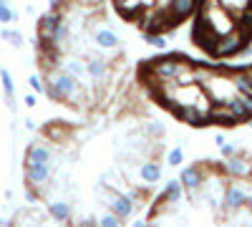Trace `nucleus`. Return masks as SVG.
Segmentation results:
<instances>
[{"mask_svg":"<svg viewBox=\"0 0 252 227\" xmlns=\"http://www.w3.org/2000/svg\"><path fill=\"white\" fill-rule=\"evenodd\" d=\"M46 94L53 98V101H66L71 106H83L89 101L91 91L83 86V81L66 73L63 68H51L48 71V78H46Z\"/></svg>","mask_w":252,"mask_h":227,"instance_id":"nucleus-1","label":"nucleus"},{"mask_svg":"<svg viewBox=\"0 0 252 227\" xmlns=\"http://www.w3.org/2000/svg\"><path fill=\"white\" fill-rule=\"evenodd\" d=\"M245 43H250V35L247 33H242L237 26L232 28V31H227V33H222L220 38H217V43H215V56L217 58H227V56H235V53H240L242 48H245Z\"/></svg>","mask_w":252,"mask_h":227,"instance_id":"nucleus-2","label":"nucleus"},{"mask_svg":"<svg viewBox=\"0 0 252 227\" xmlns=\"http://www.w3.org/2000/svg\"><path fill=\"white\" fill-rule=\"evenodd\" d=\"M192 68V64L184 58H174V56H166V58H159V61H152V76L157 81H166V78H177L182 71Z\"/></svg>","mask_w":252,"mask_h":227,"instance_id":"nucleus-3","label":"nucleus"},{"mask_svg":"<svg viewBox=\"0 0 252 227\" xmlns=\"http://www.w3.org/2000/svg\"><path fill=\"white\" fill-rule=\"evenodd\" d=\"M61 23H63V10H58V8H53L48 15L40 18V23H38V38H40V43H43V46H51L53 33L58 31Z\"/></svg>","mask_w":252,"mask_h":227,"instance_id":"nucleus-4","label":"nucleus"},{"mask_svg":"<svg viewBox=\"0 0 252 227\" xmlns=\"http://www.w3.org/2000/svg\"><path fill=\"white\" fill-rule=\"evenodd\" d=\"M106 207H109L111 212H116L121 220L131 217V215L136 212L134 199H131L129 195H124V192H111V197H109V202H106Z\"/></svg>","mask_w":252,"mask_h":227,"instance_id":"nucleus-5","label":"nucleus"},{"mask_svg":"<svg viewBox=\"0 0 252 227\" xmlns=\"http://www.w3.org/2000/svg\"><path fill=\"white\" fill-rule=\"evenodd\" d=\"M224 172L229 177H235V179H245V177L252 174V164H250L247 157L232 154V157H227V162H224Z\"/></svg>","mask_w":252,"mask_h":227,"instance_id":"nucleus-6","label":"nucleus"},{"mask_svg":"<svg viewBox=\"0 0 252 227\" xmlns=\"http://www.w3.org/2000/svg\"><path fill=\"white\" fill-rule=\"evenodd\" d=\"M26 179L31 187H43L51 182V164H26Z\"/></svg>","mask_w":252,"mask_h":227,"instance_id":"nucleus-7","label":"nucleus"},{"mask_svg":"<svg viewBox=\"0 0 252 227\" xmlns=\"http://www.w3.org/2000/svg\"><path fill=\"white\" fill-rule=\"evenodd\" d=\"M86 73L96 81L98 86H103V81L109 78V64H106V61H103L101 56L91 53V56H89V61H86Z\"/></svg>","mask_w":252,"mask_h":227,"instance_id":"nucleus-8","label":"nucleus"},{"mask_svg":"<svg viewBox=\"0 0 252 227\" xmlns=\"http://www.w3.org/2000/svg\"><path fill=\"white\" fill-rule=\"evenodd\" d=\"M204 179H207V172H204L202 167H187V169H182V174H179V182L184 184V190H189V192L199 190L202 184H204Z\"/></svg>","mask_w":252,"mask_h":227,"instance_id":"nucleus-9","label":"nucleus"},{"mask_svg":"<svg viewBox=\"0 0 252 227\" xmlns=\"http://www.w3.org/2000/svg\"><path fill=\"white\" fill-rule=\"evenodd\" d=\"M222 202H224V210H227V212H232V210L242 207V204L247 202V192L240 187V184H229V187H224V197H222Z\"/></svg>","mask_w":252,"mask_h":227,"instance_id":"nucleus-10","label":"nucleus"},{"mask_svg":"<svg viewBox=\"0 0 252 227\" xmlns=\"http://www.w3.org/2000/svg\"><path fill=\"white\" fill-rule=\"evenodd\" d=\"M207 119H209V121H215V124H224V127H235V124H237V119H235L232 109H229V106L224 104V101H220L217 106L209 109Z\"/></svg>","mask_w":252,"mask_h":227,"instance_id":"nucleus-11","label":"nucleus"},{"mask_svg":"<svg viewBox=\"0 0 252 227\" xmlns=\"http://www.w3.org/2000/svg\"><path fill=\"white\" fill-rule=\"evenodd\" d=\"M177 116L189 124V127H204V124L209 121L204 111H199L197 106H177Z\"/></svg>","mask_w":252,"mask_h":227,"instance_id":"nucleus-12","label":"nucleus"},{"mask_svg":"<svg viewBox=\"0 0 252 227\" xmlns=\"http://www.w3.org/2000/svg\"><path fill=\"white\" fill-rule=\"evenodd\" d=\"M51 159H53V152L46 147V144H33V147L28 149V154H26V164H51Z\"/></svg>","mask_w":252,"mask_h":227,"instance_id":"nucleus-13","label":"nucleus"},{"mask_svg":"<svg viewBox=\"0 0 252 227\" xmlns=\"http://www.w3.org/2000/svg\"><path fill=\"white\" fill-rule=\"evenodd\" d=\"M94 43L98 46V48H103V51H109V48H116L119 46V35L111 31V28H96L94 31Z\"/></svg>","mask_w":252,"mask_h":227,"instance_id":"nucleus-14","label":"nucleus"},{"mask_svg":"<svg viewBox=\"0 0 252 227\" xmlns=\"http://www.w3.org/2000/svg\"><path fill=\"white\" fill-rule=\"evenodd\" d=\"M139 177H141V182H146V184H157L159 179H161V167L157 162H152V159H144L141 164H139Z\"/></svg>","mask_w":252,"mask_h":227,"instance_id":"nucleus-15","label":"nucleus"},{"mask_svg":"<svg viewBox=\"0 0 252 227\" xmlns=\"http://www.w3.org/2000/svg\"><path fill=\"white\" fill-rule=\"evenodd\" d=\"M182 197H184V184H182L179 179H169V182L164 184L161 202H166V204H177V202H182Z\"/></svg>","mask_w":252,"mask_h":227,"instance_id":"nucleus-16","label":"nucleus"},{"mask_svg":"<svg viewBox=\"0 0 252 227\" xmlns=\"http://www.w3.org/2000/svg\"><path fill=\"white\" fill-rule=\"evenodd\" d=\"M98 184H103L106 190H116V192H121V190H124V184H129V182H126L124 172L106 169V172H103V174L98 177Z\"/></svg>","mask_w":252,"mask_h":227,"instance_id":"nucleus-17","label":"nucleus"},{"mask_svg":"<svg viewBox=\"0 0 252 227\" xmlns=\"http://www.w3.org/2000/svg\"><path fill=\"white\" fill-rule=\"evenodd\" d=\"M194 5H197V0H172V3H169V13L174 15V20H182V18L194 13Z\"/></svg>","mask_w":252,"mask_h":227,"instance_id":"nucleus-18","label":"nucleus"},{"mask_svg":"<svg viewBox=\"0 0 252 227\" xmlns=\"http://www.w3.org/2000/svg\"><path fill=\"white\" fill-rule=\"evenodd\" d=\"M48 215L56 222H66V220H71V204L66 199H56V202L48 204Z\"/></svg>","mask_w":252,"mask_h":227,"instance_id":"nucleus-19","label":"nucleus"},{"mask_svg":"<svg viewBox=\"0 0 252 227\" xmlns=\"http://www.w3.org/2000/svg\"><path fill=\"white\" fill-rule=\"evenodd\" d=\"M61 68L66 71V73H71V76H76V78H81V81H83V76H89V73H86V64H83L78 56L66 58V61L61 64Z\"/></svg>","mask_w":252,"mask_h":227,"instance_id":"nucleus-20","label":"nucleus"},{"mask_svg":"<svg viewBox=\"0 0 252 227\" xmlns=\"http://www.w3.org/2000/svg\"><path fill=\"white\" fill-rule=\"evenodd\" d=\"M114 5L126 15V18H134L141 10V0H114Z\"/></svg>","mask_w":252,"mask_h":227,"instance_id":"nucleus-21","label":"nucleus"},{"mask_svg":"<svg viewBox=\"0 0 252 227\" xmlns=\"http://www.w3.org/2000/svg\"><path fill=\"white\" fill-rule=\"evenodd\" d=\"M144 134L149 136V139H161V136L166 134V127H164L161 121H157V119H154V121H146V124H144Z\"/></svg>","mask_w":252,"mask_h":227,"instance_id":"nucleus-22","label":"nucleus"},{"mask_svg":"<svg viewBox=\"0 0 252 227\" xmlns=\"http://www.w3.org/2000/svg\"><path fill=\"white\" fill-rule=\"evenodd\" d=\"M0 81H3V91H5V98H8V106L15 109V104H13V94H15V89H13V78H10V73L3 71V73H0Z\"/></svg>","mask_w":252,"mask_h":227,"instance_id":"nucleus-23","label":"nucleus"},{"mask_svg":"<svg viewBox=\"0 0 252 227\" xmlns=\"http://www.w3.org/2000/svg\"><path fill=\"white\" fill-rule=\"evenodd\" d=\"M182 162H184L182 147H177V149H172L169 154H166V164H169V167H182Z\"/></svg>","mask_w":252,"mask_h":227,"instance_id":"nucleus-24","label":"nucleus"},{"mask_svg":"<svg viewBox=\"0 0 252 227\" xmlns=\"http://www.w3.org/2000/svg\"><path fill=\"white\" fill-rule=\"evenodd\" d=\"M146 43L154 46V48H166V46H169V40H166L161 33H149V35H146Z\"/></svg>","mask_w":252,"mask_h":227,"instance_id":"nucleus-25","label":"nucleus"},{"mask_svg":"<svg viewBox=\"0 0 252 227\" xmlns=\"http://www.w3.org/2000/svg\"><path fill=\"white\" fill-rule=\"evenodd\" d=\"M3 38L8 40L10 46H15V48H20V46H23V35H20L18 31H3Z\"/></svg>","mask_w":252,"mask_h":227,"instance_id":"nucleus-26","label":"nucleus"},{"mask_svg":"<svg viewBox=\"0 0 252 227\" xmlns=\"http://www.w3.org/2000/svg\"><path fill=\"white\" fill-rule=\"evenodd\" d=\"M98 225H103V227H119V225H121V217L109 210V215H103V217L98 220Z\"/></svg>","mask_w":252,"mask_h":227,"instance_id":"nucleus-27","label":"nucleus"},{"mask_svg":"<svg viewBox=\"0 0 252 227\" xmlns=\"http://www.w3.org/2000/svg\"><path fill=\"white\" fill-rule=\"evenodd\" d=\"M13 18H15V13H13V10H10V8L5 5V3L0 5V23H10Z\"/></svg>","mask_w":252,"mask_h":227,"instance_id":"nucleus-28","label":"nucleus"},{"mask_svg":"<svg viewBox=\"0 0 252 227\" xmlns=\"http://www.w3.org/2000/svg\"><path fill=\"white\" fill-rule=\"evenodd\" d=\"M46 134H48L51 139H56V141H63V136H66V129H61V127H51Z\"/></svg>","mask_w":252,"mask_h":227,"instance_id":"nucleus-29","label":"nucleus"},{"mask_svg":"<svg viewBox=\"0 0 252 227\" xmlns=\"http://www.w3.org/2000/svg\"><path fill=\"white\" fill-rule=\"evenodd\" d=\"M220 152L224 154V157H232V154H237V147H235V144H220Z\"/></svg>","mask_w":252,"mask_h":227,"instance_id":"nucleus-30","label":"nucleus"},{"mask_svg":"<svg viewBox=\"0 0 252 227\" xmlns=\"http://www.w3.org/2000/svg\"><path fill=\"white\" fill-rule=\"evenodd\" d=\"M28 84H31L33 91H46V86L40 84V78H38V76H31V78H28Z\"/></svg>","mask_w":252,"mask_h":227,"instance_id":"nucleus-31","label":"nucleus"},{"mask_svg":"<svg viewBox=\"0 0 252 227\" xmlns=\"http://www.w3.org/2000/svg\"><path fill=\"white\" fill-rule=\"evenodd\" d=\"M26 106H35V96H26Z\"/></svg>","mask_w":252,"mask_h":227,"instance_id":"nucleus-32","label":"nucleus"},{"mask_svg":"<svg viewBox=\"0 0 252 227\" xmlns=\"http://www.w3.org/2000/svg\"><path fill=\"white\" fill-rule=\"evenodd\" d=\"M215 141H217V147H220V144H224L227 139H224V134H217V136H215Z\"/></svg>","mask_w":252,"mask_h":227,"instance_id":"nucleus-33","label":"nucleus"},{"mask_svg":"<svg viewBox=\"0 0 252 227\" xmlns=\"http://www.w3.org/2000/svg\"><path fill=\"white\" fill-rule=\"evenodd\" d=\"M245 71H247V78H250V84H252V66H250V68H245Z\"/></svg>","mask_w":252,"mask_h":227,"instance_id":"nucleus-34","label":"nucleus"},{"mask_svg":"<svg viewBox=\"0 0 252 227\" xmlns=\"http://www.w3.org/2000/svg\"><path fill=\"white\" fill-rule=\"evenodd\" d=\"M0 5H3V0H0Z\"/></svg>","mask_w":252,"mask_h":227,"instance_id":"nucleus-35","label":"nucleus"},{"mask_svg":"<svg viewBox=\"0 0 252 227\" xmlns=\"http://www.w3.org/2000/svg\"><path fill=\"white\" fill-rule=\"evenodd\" d=\"M250 127H252V124H250Z\"/></svg>","mask_w":252,"mask_h":227,"instance_id":"nucleus-36","label":"nucleus"}]
</instances>
